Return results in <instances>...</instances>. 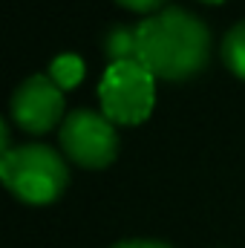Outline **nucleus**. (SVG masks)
Wrapping results in <instances>:
<instances>
[{
	"instance_id": "1",
	"label": "nucleus",
	"mask_w": 245,
	"mask_h": 248,
	"mask_svg": "<svg viewBox=\"0 0 245 248\" xmlns=\"http://www.w3.org/2000/svg\"><path fill=\"white\" fill-rule=\"evenodd\" d=\"M138 61L156 78L184 81L196 75L211 55L208 23L182 6H165L136 23Z\"/></svg>"
},
{
	"instance_id": "2",
	"label": "nucleus",
	"mask_w": 245,
	"mask_h": 248,
	"mask_svg": "<svg viewBox=\"0 0 245 248\" xmlns=\"http://www.w3.org/2000/svg\"><path fill=\"white\" fill-rule=\"evenodd\" d=\"M0 176L6 187L23 202H52L69 185V168L63 156L41 141L17 144L0 156Z\"/></svg>"
},
{
	"instance_id": "3",
	"label": "nucleus",
	"mask_w": 245,
	"mask_h": 248,
	"mask_svg": "<svg viewBox=\"0 0 245 248\" xmlns=\"http://www.w3.org/2000/svg\"><path fill=\"white\" fill-rule=\"evenodd\" d=\"M98 101L110 122H144L156 101V75L141 61L110 63L98 84Z\"/></svg>"
},
{
	"instance_id": "4",
	"label": "nucleus",
	"mask_w": 245,
	"mask_h": 248,
	"mask_svg": "<svg viewBox=\"0 0 245 248\" xmlns=\"http://www.w3.org/2000/svg\"><path fill=\"white\" fill-rule=\"evenodd\" d=\"M61 147L72 162L84 168H104L119 153L116 124L90 107L69 110L61 122Z\"/></svg>"
},
{
	"instance_id": "5",
	"label": "nucleus",
	"mask_w": 245,
	"mask_h": 248,
	"mask_svg": "<svg viewBox=\"0 0 245 248\" xmlns=\"http://www.w3.org/2000/svg\"><path fill=\"white\" fill-rule=\"evenodd\" d=\"M12 116L29 133H46L63 116V90L49 72H35L12 93Z\"/></svg>"
},
{
	"instance_id": "6",
	"label": "nucleus",
	"mask_w": 245,
	"mask_h": 248,
	"mask_svg": "<svg viewBox=\"0 0 245 248\" xmlns=\"http://www.w3.org/2000/svg\"><path fill=\"white\" fill-rule=\"evenodd\" d=\"M104 52H107L110 63L138 61V32H136V26H127V23L110 26L107 35H104Z\"/></svg>"
},
{
	"instance_id": "7",
	"label": "nucleus",
	"mask_w": 245,
	"mask_h": 248,
	"mask_svg": "<svg viewBox=\"0 0 245 248\" xmlns=\"http://www.w3.org/2000/svg\"><path fill=\"white\" fill-rule=\"evenodd\" d=\"M222 58L234 75L245 78V20L234 23L222 38Z\"/></svg>"
},
{
	"instance_id": "8",
	"label": "nucleus",
	"mask_w": 245,
	"mask_h": 248,
	"mask_svg": "<svg viewBox=\"0 0 245 248\" xmlns=\"http://www.w3.org/2000/svg\"><path fill=\"white\" fill-rule=\"evenodd\" d=\"M49 78H52L61 90H69V87H75V84L84 78V61H81L75 52H61L55 61L49 63Z\"/></svg>"
},
{
	"instance_id": "9",
	"label": "nucleus",
	"mask_w": 245,
	"mask_h": 248,
	"mask_svg": "<svg viewBox=\"0 0 245 248\" xmlns=\"http://www.w3.org/2000/svg\"><path fill=\"white\" fill-rule=\"evenodd\" d=\"M113 248H173V246H168V243H162V240L138 237V240H122V243H116Z\"/></svg>"
},
{
	"instance_id": "10",
	"label": "nucleus",
	"mask_w": 245,
	"mask_h": 248,
	"mask_svg": "<svg viewBox=\"0 0 245 248\" xmlns=\"http://www.w3.org/2000/svg\"><path fill=\"white\" fill-rule=\"evenodd\" d=\"M119 3H124L127 9H136V12H147V15L159 12V6H162V0H119Z\"/></svg>"
},
{
	"instance_id": "11",
	"label": "nucleus",
	"mask_w": 245,
	"mask_h": 248,
	"mask_svg": "<svg viewBox=\"0 0 245 248\" xmlns=\"http://www.w3.org/2000/svg\"><path fill=\"white\" fill-rule=\"evenodd\" d=\"M208 3H222V0H208Z\"/></svg>"
}]
</instances>
